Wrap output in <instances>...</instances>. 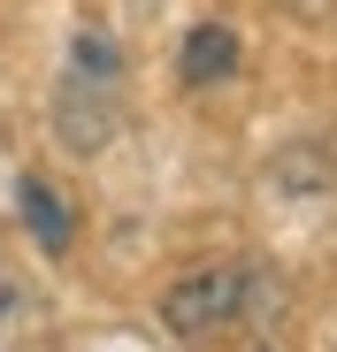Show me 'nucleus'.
<instances>
[{
    "label": "nucleus",
    "mask_w": 337,
    "mask_h": 352,
    "mask_svg": "<svg viewBox=\"0 0 337 352\" xmlns=\"http://www.w3.org/2000/svg\"><path fill=\"white\" fill-rule=\"evenodd\" d=\"M246 314V268H199V276H184V283H168L161 291V322H168V337H215V329H230Z\"/></svg>",
    "instance_id": "obj_1"
},
{
    "label": "nucleus",
    "mask_w": 337,
    "mask_h": 352,
    "mask_svg": "<svg viewBox=\"0 0 337 352\" xmlns=\"http://www.w3.org/2000/svg\"><path fill=\"white\" fill-rule=\"evenodd\" d=\"M116 131H123V85H100V77L69 69L62 92H54V138L69 153H100Z\"/></svg>",
    "instance_id": "obj_2"
},
{
    "label": "nucleus",
    "mask_w": 337,
    "mask_h": 352,
    "mask_svg": "<svg viewBox=\"0 0 337 352\" xmlns=\"http://www.w3.org/2000/svg\"><path fill=\"white\" fill-rule=\"evenodd\" d=\"M177 77L184 85H222V77H238V31L230 23H199L177 54Z\"/></svg>",
    "instance_id": "obj_3"
},
{
    "label": "nucleus",
    "mask_w": 337,
    "mask_h": 352,
    "mask_svg": "<svg viewBox=\"0 0 337 352\" xmlns=\"http://www.w3.org/2000/svg\"><path fill=\"white\" fill-rule=\"evenodd\" d=\"M16 207H23V222H31V238H39L46 253H69V245H77V222H69L62 192H54L46 176H23V184H16Z\"/></svg>",
    "instance_id": "obj_4"
},
{
    "label": "nucleus",
    "mask_w": 337,
    "mask_h": 352,
    "mask_svg": "<svg viewBox=\"0 0 337 352\" xmlns=\"http://www.w3.org/2000/svg\"><path fill=\"white\" fill-rule=\"evenodd\" d=\"M69 69H77V77H100V85H123V54H116V38L77 31V46H69Z\"/></svg>",
    "instance_id": "obj_5"
},
{
    "label": "nucleus",
    "mask_w": 337,
    "mask_h": 352,
    "mask_svg": "<svg viewBox=\"0 0 337 352\" xmlns=\"http://www.w3.org/2000/svg\"><path fill=\"white\" fill-rule=\"evenodd\" d=\"M276 184H307V192H322V184H329V161H322V153H292V161H276Z\"/></svg>",
    "instance_id": "obj_6"
},
{
    "label": "nucleus",
    "mask_w": 337,
    "mask_h": 352,
    "mask_svg": "<svg viewBox=\"0 0 337 352\" xmlns=\"http://www.w3.org/2000/svg\"><path fill=\"white\" fill-rule=\"evenodd\" d=\"M8 314H16V283L0 276V329H8Z\"/></svg>",
    "instance_id": "obj_7"
}]
</instances>
